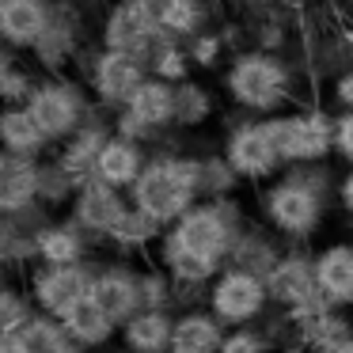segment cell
Here are the masks:
<instances>
[{
    "instance_id": "obj_1",
    "label": "cell",
    "mask_w": 353,
    "mask_h": 353,
    "mask_svg": "<svg viewBox=\"0 0 353 353\" xmlns=\"http://www.w3.org/2000/svg\"><path fill=\"white\" fill-rule=\"evenodd\" d=\"M251 216L239 205V198H213L186 209L156 243L152 262L171 274V281L186 292H205L209 281L228 266L239 236L247 232ZM194 307V304H186Z\"/></svg>"
},
{
    "instance_id": "obj_2",
    "label": "cell",
    "mask_w": 353,
    "mask_h": 353,
    "mask_svg": "<svg viewBox=\"0 0 353 353\" xmlns=\"http://www.w3.org/2000/svg\"><path fill=\"white\" fill-rule=\"evenodd\" d=\"M338 179L327 163H296L285 168L259 190V221L289 247H304L327 221V209L334 205Z\"/></svg>"
},
{
    "instance_id": "obj_3",
    "label": "cell",
    "mask_w": 353,
    "mask_h": 353,
    "mask_svg": "<svg viewBox=\"0 0 353 353\" xmlns=\"http://www.w3.org/2000/svg\"><path fill=\"white\" fill-rule=\"evenodd\" d=\"M198 171H201L198 156L152 152L148 168L141 171V179L130 190L133 209H141V213L152 216L156 224L171 228L186 209H194L201 201V175Z\"/></svg>"
},
{
    "instance_id": "obj_4",
    "label": "cell",
    "mask_w": 353,
    "mask_h": 353,
    "mask_svg": "<svg viewBox=\"0 0 353 353\" xmlns=\"http://www.w3.org/2000/svg\"><path fill=\"white\" fill-rule=\"evenodd\" d=\"M224 92L247 118L285 114L292 103V65L274 50H243L224 69Z\"/></svg>"
},
{
    "instance_id": "obj_5",
    "label": "cell",
    "mask_w": 353,
    "mask_h": 353,
    "mask_svg": "<svg viewBox=\"0 0 353 353\" xmlns=\"http://www.w3.org/2000/svg\"><path fill=\"white\" fill-rule=\"evenodd\" d=\"M31 114L39 118L42 133H46L54 145L69 141L80 125H88L95 114H99V103L92 99L88 84H77L69 77H46L34 84L31 99H27Z\"/></svg>"
},
{
    "instance_id": "obj_6",
    "label": "cell",
    "mask_w": 353,
    "mask_h": 353,
    "mask_svg": "<svg viewBox=\"0 0 353 353\" xmlns=\"http://www.w3.org/2000/svg\"><path fill=\"white\" fill-rule=\"evenodd\" d=\"M201 296H205V307L228 330L232 327H259L274 312V296H270L266 277L251 274V270H239V266H224L209 281V289Z\"/></svg>"
},
{
    "instance_id": "obj_7",
    "label": "cell",
    "mask_w": 353,
    "mask_h": 353,
    "mask_svg": "<svg viewBox=\"0 0 353 353\" xmlns=\"http://www.w3.org/2000/svg\"><path fill=\"white\" fill-rule=\"evenodd\" d=\"M274 125L277 148H281L285 168L296 163H327L334 156V114L319 107L304 110H285V114L270 118Z\"/></svg>"
},
{
    "instance_id": "obj_8",
    "label": "cell",
    "mask_w": 353,
    "mask_h": 353,
    "mask_svg": "<svg viewBox=\"0 0 353 353\" xmlns=\"http://www.w3.org/2000/svg\"><path fill=\"white\" fill-rule=\"evenodd\" d=\"M224 156H228V163L236 168V175L243 183L266 186L270 179H277L285 171L270 118H243V122H236L228 130V137H224Z\"/></svg>"
},
{
    "instance_id": "obj_9",
    "label": "cell",
    "mask_w": 353,
    "mask_h": 353,
    "mask_svg": "<svg viewBox=\"0 0 353 353\" xmlns=\"http://www.w3.org/2000/svg\"><path fill=\"white\" fill-rule=\"evenodd\" d=\"M114 133L130 141H141V145H152L160 133H168L175 125V84L160 77H148L137 92L130 95L122 110H114L110 118Z\"/></svg>"
},
{
    "instance_id": "obj_10",
    "label": "cell",
    "mask_w": 353,
    "mask_h": 353,
    "mask_svg": "<svg viewBox=\"0 0 353 353\" xmlns=\"http://www.w3.org/2000/svg\"><path fill=\"white\" fill-rule=\"evenodd\" d=\"M148 72V61L137 54H125V50H95L84 65V84L92 92V99L107 110H122L130 103V95L137 92Z\"/></svg>"
},
{
    "instance_id": "obj_11",
    "label": "cell",
    "mask_w": 353,
    "mask_h": 353,
    "mask_svg": "<svg viewBox=\"0 0 353 353\" xmlns=\"http://www.w3.org/2000/svg\"><path fill=\"white\" fill-rule=\"evenodd\" d=\"M92 281H95V262H77V266H46V262H39L23 274L34 312L57 315V319L77 300L92 296Z\"/></svg>"
},
{
    "instance_id": "obj_12",
    "label": "cell",
    "mask_w": 353,
    "mask_h": 353,
    "mask_svg": "<svg viewBox=\"0 0 353 353\" xmlns=\"http://www.w3.org/2000/svg\"><path fill=\"white\" fill-rule=\"evenodd\" d=\"M130 209H133V201L125 190H114V186L99 183V179H88L77 190V198H72L69 216L92 236L95 247H107V239L114 236V228L125 221Z\"/></svg>"
},
{
    "instance_id": "obj_13",
    "label": "cell",
    "mask_w": 353,
    "mask_h": 353,
    "mask_svg": "<svg viewBox=\"0 0 353 353\" xmlns=\"http://www.w3.org/2000/svg\"><path fill=\"white\" fill-rule=\"evenodd\" d=\"M84 50V12L77 0H54V16H50L46 34L39 39V46L31 50L34 61L46 72L61 77Z\"/></svg>"
},
{
    "instance_id": "obj_14",
    "label": "cell",
    "mask_w": 353,
    "mask_h": 353,
    "mask_svg": "<svg viewBox=\"0 0 353 353\" xmlns=\"http://www.w3.org/2000/svg\"><path fill=\"white\" fill-rule=\"evenodd\" d=\"M266 285L274 307H281V312H304L312 304H323L319 285H315V254L304 247H285L281 262L266 274Z\"/></svg>"
},
{
    "instance_id": "obj_15",
    "label": "cell",
    "mask_w": 353,
    "mask_h": 353,
    "mask_svg": "<svg viewBox=\"0 0 353 353\" xmlns=\"http://www.w3.org/2000/svg\"><path fill=\"white\" fill-rule=\"evenodd\" d=\"M92 300L122 327L130 315H137L145 307V300H141V266H133L130 259L95 262Z\"/></svg>"
},
{
    "instance_id": "obj_16",
    "label": "cell",
    "mask_w": 353,
    "mask_h": 353,
    "mask_svg": "<svg viewBox=\"0 0 353 353\" xmlns=\"http://www.w3.org/2000/svg\"><path fill=\"white\" fill-rule=\"evenodd\" d=\"M156 39H160V31L148 23V16L141 12L137 0H114L99 23V46L103 50H125V54L148 57Z\"/></svg>"
},
{
    "instance_id": "obj_17",
    "label": "cell",
    "mask_w": 353,
    "mask_h": 353,
    "mask_svg": "<svg viewBox=\"0 0 353 353\" xmlns=\"http://www.w3.org/2000/svg\"><path fill=\"white\" fill-rule=\"evenodd\" d=\"M315 254V285L327 307H353V239H330Z\"/></svg>"
},
{
    "instance_id": "obj_18",
    "label": "cell",
    "mask_w": 353,
    "mask_h": 353,
    "mask_svg": "<svg viewBox=\"0 0 353 353\" xmlns=\"http://www.w3.org/2000/svg\"><path fill=\"white\" fill-rule=\"evenodd\" d=\"M34 243H39V262H46V266H77V262H92V254H95L92 236L69 213L50 216L39 228Z\"/></svg>"
},
{
    "instance_id": "obj_19",
    "label": "cell",
    "mask_w": 353,
    "mask_h": 353,
    "mask_svg": "<svg viewBox=\"0 0 353 353\" xmlns=\"http://www.w3.org/2000/svg\"><path fill=\"white\" fill-rule=\"evenodd\" d=\"M39 171L42 160L0 148V216H16L39 205Z\"/></svg>"
},
{
    "instance_id": "obj_20",
    "label": "cell",
    "mask_w": 353,
    "mask_h": 353,
    "mask_svg": "<svg viewBox=\"0 0 353 353\" xmlns=\"http://www.w3.org/2000/svg\"><path fill=\"white\" fill-rule=\"evenodd\" d=\"M148 160H152V152H148V145H141V141H130L122 137V133H110V141L103 145L99 160H95V179L107 186H114V190H133V183L141 179V171L148 168Z\"/></svg>"
},
{
    "instance_id": "obj_21",
    "label": "cell",
    "mask_w": 353,
    "mask_h": 353,
    "mask_svg": "<svg viewBox=\"0 0 353 353\" xmlns=\"http://www.w3.org/2000/svg\"><path fill=\"white\" fill-rule=\"evenodd\" d=\"M148 23L160 34L190 42L194 34L209 31V0H137Z\"/></svg>"
},
{
    "instance_id": "obj_22",
    "label": "cell",
    "mask_w": 353,
    "mask_h": 353,
    "mask_svg": "<svg viewBox=\"0 0 353 353\" xmlns=\"http://www.w3.org/2000/svg\"><path fill=\"white\" fill-rule=\"evenodd\" d=\"M54 0H4L0 8V42L12 50H34L46 34Z\"/></svg>"
},
{
    "instance_id": "obj_23",
    "label": "cell",
    "mask_w": 353,
    "mask_h": 353,
    "mask_svg": "<svg viewBox=\"0 0 353 353\" xmlns=\"http://www.w3.org/2000/svg\"><path fill=\"white\" fill-rule=\"evenodd\" d=\"M110 133H114V125H110V118H99L95 114L88 125H80L77 133H72L69 141H61L57 145V163H61L65 171H69L72 179H77L80 186L88 183V179H95V160H99L103 145L110 141Z\"/></svg>"
},
{
    "instance_id": "obj_24",
    "label": "cell",
    "mask_w": 353,
    "mask_h": 353,
    "mask_svg": "<svg viewBox=\"0 0 353 353\" xmlns=\"http://www.w3.org/2000/svg\"><path fill=\"white\" fill-rule=\"evenodd\" d=\"M61 327H65V334H69V342L80 345V350H88V353H99V350H107V345H114L118 330H122L92 296L77 300V304L61 315Z\"/></svg>"
},
{
    "instance_id": "obj_25",
    "label": "cell",
    "mask_w": 353,
    "mask_h": 353,
    "mask_svg": "<svg viewBox=\"0 0 353 353\" xmlns=\"http://www.w3.org/2000/svg\"><path fill=\"white\" fill-rule=\"evenodd\" d=\"M228 327L216 319L209 307H183L175 312V334H171V353H221Z\"/></svg>"
},
{
    "instance_id": "obj_26",
    "label": "cell",
    "mask_w": 353,
    "mask_h": 353,
    "mask_svg": "<svg viewBox=\"0 0 353 353\" xmlns=\"http://www.w3.org/2000/svg\"><path fill=\"white\" fill-rule=\"evenodd\" d=\"M171 334H175V312L163 307H141L137 315L122 323L118 345L133 353H171Z\"/></svg>"
},
{
    "instance_id": "obj_27",
    "label": "cell",
    "mask_w": 353,
    "mask_h": 353,
    "mask_svg": "<svg viewBox=\"0 0 353 353\" xmlns=\"http://www.w3.org/2000/svg\"><path fill=\"white\" fill-rule=\"evenodd\" d=\"M0 148L4 152H16V156L42 160V156H50L54 141L42 133V125L31 114V107L19 103V107H0Z\"/></svg>"
},
{
    "instance_id": "obj_28",
    "label": "cell",
    "mask_w": 353,
    "mask_h": 353,
    "mask_svg": "<svg viewBox=\"0 0 353 353\" xmlns=\"http://www.w3.org/2000/svg\"><path fill=\"white\" fill-rule=\"evenodd\" d=\"M285 239L281 236H274V232L266 228V224H247V232L239 236V243H236V251H232V259H228V266H239V270H251V274H259V277H266L270 270L281 262V254H285Z\"/></svg>"
},
{
    "instance_id": "obj_29",
    "label": "cell",
    "mask_w": 353,
    "mask_h": 353,
    "mask_svg": "<svg viewBox=\"0 0 353 353\" xmlns=\"http://www.w3.org/2000/svg\"><path fill=\"white\" fill-rule=\"evenodd\" d=\"M163 224H156L152 216H145L141 209H130L125 213V221L114 228V236L107 239V247L110 251H118V259H141V262H148L152 259V251H156V243L163 239Z\"/></svg>"
},
{
    "instance_id": "obj_30",
    "label": "cell",
    "mask_w": 353,
    "mask_h": 353,
    "mask_svg": "<svg viewBox=\"0 0 353 353\" xmlns=\"http://www.w3.org/2000/svg\"><path fill=\"white\" fill-rule=\"evenodd\" d=\"M216 103H213V92H209L201 80H183L175 84V125L179 130H198L213 118Z\"/></svg>"
},
{
    "instance_id": "obj_31",
    "label": "cell",
    "mask_w": 353,
    "mask_h": 353,
    "mask_svg": "<svg viewBox=\"0 0 353 353\" xmlns=\"http://www.w3.org/2000/svg\"><path fill=\"white\" fill-rule=\"evenodd\" d=\"M145 61H148V72H152V77H160V80H168V84H183V80H190V69H194L186 42L168 39V34H160V39H156V46L148 50Z\"/></svg>"
},
{
    "instance_id": "obj_32",
    "label": "cell",
    "mask_w": 353,
    "mask_h": 353,
    "mask_svg": "<svg viewBox=\"0 0 353 353\" xmlns=\"http://www.w3.org/2000/svg\"><path fill=\"white\" fill-rule=\"evenodd\" d=\"M80 183L69 171L57 163V156H42V171H39V205L57 213V209H69L77 198Z\"/></svg>"
},
{
    "instance_id": "obj_33",
    "label": "cell",
    "mask_w": 353,
    "mask_h": 353,
    "mask_svg": "<svg viewBox=\"0 0 353 353\" xmlns=\"http://www.w3.org/2000/svg\"><path fill=\"white\" fill-rule=\"evenodd\" d=\"M31 319H34V304H31L27 285L16 281V277L0 281V342L4 338H16Z\"/></svg>"
},
{
    "instance_id": "obj_34",
    "label": "cell",
    "mask_w": 353,
    "mask_h": 353,
    "mask_svg": "<svg viewBox=\"0 0 353 353\" xmlns=\"http://www.w3.org/2000/svg\"><path fill=\"white\" fill-rule=\"evenodd\" d=\"M39 80L27 72V65L19 61V50L0 42V107H19L31 99Z\"/></svg>"
},
{
    "instance_id": "obj_35",
    "label": "cell",
    "mask_w": 353,
    "mask_h": 353,
    "mask_svg": "<svg viewBox=\"0 0 353 353\" xmlns=\"http://www.w3.org/2000/svg\"><path fill=\"white\" fill-rule=\"evenodd\" d=\"M201 163V201H213V198H236L239 183L243 179L236 175V168L228 163L224 152H213V156H198Z\"/></svg>"
},
{
    "instance_id": "obj_36",
    "label": "cell",
    "mask_w": 353,
    "mask_h": 353,
    "mask_svg": "<svg viewBox=\"0 0 353 353\" xmlns=\"http://www.w3.org/2000/svg\"><path fill=\"white\" fill-rule=\"evenodd\" d=\"M16 338L23 342L27 353H57V350H65V345H72L69 334H65V327H61V319H57V315H46V312H34V319L27 323Z\"/></svg>"
},
{
    "instance_id": "obj_37",
    "label": "cell",
    "mask_w": 353,
    "mask_h": 353,
    "mask_svg": "<svg viewBox=\"0 0 353 353\" xmlns=\"http://www.w3.org/2000/svg\"><path fill=\"white\" fill-rule=\"evenodd\" d=\"M186 50H190L194 69H216V65H221V57H224V34L201 31V34H194V39L186 42Z\"/></svg>"
},
{
    "instance_id": "obj_38",
    "label": "cell",
    "mask_w": 353,
    "mask_h": 353,
    "mask_svg": "<svg viewBox=\"0 0 353 353\" xmlns=\"http://www.w3.org/2000/svg\"><path fill=\"white\" fill-rule=\"evenodd\" d=\"M221 353H274V345H270L266 330L259 323V327H232Z\"/></svg>"
},
{
    "instance_id": "obj_39",
    "label": "cell",
    "mask_w": 353,
    "mask_h": 353,
    "mask_svg": "<svg viewBox=\"0 0 353 353\" xmlns=\"http://www.w3.org/2000/svg\"><path fill=\"white\" fill-rule=\"evenodd\" d=\"M334 156L345 168H353V110L334 114Z\"/></svg>"
},
{
    "instance_id": "obj_40",
    "label": "cell",
    "mask_w": 353,
    "mask_h": 353,
    "mask_svg": "<svg viewBox=\"0 0 353 353\" xmlns=\"http://www.w3.org/2000/svg\"><path fill=\"white\" fill-rule=\"evenodd\" d=\"M330 99H334L338 110H353V69H345V72H338V77H334Z\"/></svg>"
},
{
    "instance_id": "obj_41",
    "label": "cell",
    "mask_w": 353,
    "mask_h": 353,
    "mask_svg": "<svg viewBox=\"0 0 353 353\" xmlns=\"http://www.w3.org/2000/svg\"><path fill=\"white\" fill-rule=\"evenodd\" d=\"M334 205L342 209L345 216H353V168H345L338 175V194H334Z\"/></svg>"
},
{
    "instance_id": "obj_42",
    "label": "cell",
    "mask_w": 353,
    "mask_h": 353,
    "mask_svg": "<svg viewBox=\"0 0 353 353\" xmlns=\"http://www.w3.org/2000/svg\"><path fill=\"white\" fill-rule=\"evenodd\" d=\"M0 353H27V350H23L19 338H4V342H0Z\"/></svg>"
},
{
    "instance_id": "obj_43",
    "label": "cell",
    "mask_w": 353,
    "mask_h": 353,
    "mask_svg": "<svg viewBox=\"0 0 353 353\" xmlns=\"http://www.w3.org/2000/svg\"><path fill=\"white\" fill-rule=\"evenodd\" d=\"M323 353H353V338H345V342L330 345V350H323Z\"/></svg>"
},
{
    "instance_id": "obj_44",
    "label": "cell",
    "mask_w": 353,
    "mask_h": 353,
    "mask_svg": "<svg viewBox=\"0 0 353 353\" xmlns=\"http://www.w3.org/2000/svg\"><path fill=\"white\" fill-rule=\"evenodd\" d=\"M57 353H88V350H80V345H65V350H57Z\"/></svg>"
},
{
    "instance_id": "obj_45",
    "label": "cell",
    "mask_w": 353,
    "mask_h": 353,
    "mask_svg": "<svg viewBox=\"0 0 353 353\" xmlns=\"http://www.w3.org/2000/svg\"><path fill=\"white\" fill-rule=\"evenodd\" d=\"M8 277H12V274H8V270H4V266H0V281H8Z\"/></svg>"
},
{
    "instance_id": "obj_46",
    "label": "cell",
    "mask_w": 353,
    "mask_h": 353,
    "mask_svg": "<svg viewBox=\"0 0 353 353\" xmlns=\"http://www.w3.org/2000/svg\"><path fill=\"white\" fill-rule=\"evenodd\" d=\"M110 353H133V350H125V345H118V350H110Z\"/></svg>"
},
{
    "instance_id": "obj_47",
    "label": "cell",
    "mask_w": 353,
    "mask_h": 353,
    "mask_svg": "<svg viewBox=\"0 0 353 353\" xmlns=\"http://www.w3.org/2000/svg\"><path fill=\"white\" fill-rule=\"evenodd\" d=\"M0 8H4V0H0Z\"/></svg>"
},
{
    "instance_id": "obj_48",
    "label": "cell",
    "mask_w": 353,
    "mask_h": 353,
    "mask_svg": "<svg viewBox=\"0 0 353 353\" xmlns=\"http://www.w3.org/2000/svg\"><path fill=\"white\" fill-rule=\"evenodd\" d=\"M0 224H4V216H0Z\"/></svg>"
}]
</instances>
